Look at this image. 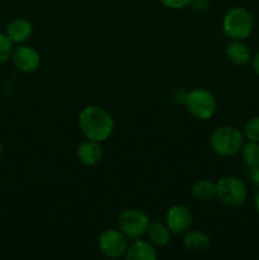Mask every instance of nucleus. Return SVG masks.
<instances>
[{
  "mask_svg": "<svg viewBox=\"0 0 259 260\" xmlns=\"http://www.w3.org/2000/svg\"><path fill=\"white\" fill-rule=\"evenodd\" d=\"M79 127L88 140L103 142L113 134L114 119L102 107L88 106L79 114Z\"/></svg>",
  "mask_w": 259,
  "mask_h": 260,
  "instance_id": "1",
  "label": "nucleus"
},
{
  "mask_svg": "<svg viewBox=\"0 0 259 260\" xmlns=\"http://www.w3.org/2000/svg\"><path fill=\"white\" fill-rule=\"evenodd\" d=\"M210 144L212 151L218 156H234L241 151L244 134L234 126H221L213 131Z\"/></svg>",
  "mask_w": 259,
  "mask_h": 260,
  "instance_id": "2",
  "label": "nucleus"
},
{
  "mask_svg": "<svg viewBox=\"0 0 259 260\" xmlns=\"http://www.w3.org/2000/svg\"><path fill=\"white\" fill-rule=\"evenodd\" d=\"M253 17L246 9L235 7L226 13L223 18L222 29L230 40H245L253 30Z\"/></svg>",
  "mask_w": 259,
  "mask_h": 260,
  "instance_id": "3",
  "label": "nucleus"
},
{
  "mask_svg": "<svg viewBox=\"0 0 259 260\" xmlns=\"http://www.w3.org/2000/svg\"><path fill=\"white\" fill-rule=\"evenodd\" d=\"M216 197L228 207L238 208L246 202L248 189L243 180L228 175L216 183Z\"/></svg>",
  "mask_w": 259,
  "mask_h": 260,
  "instance_id": "4",
  "label": "nucleus"
},
{
  "mask_svg": "<svg viewBox=\"0 0 259 260\" xmlns=\"http://www.w3.org/2000/svg\"><path fill=\"white\" fill-rule=\"evenodd\" d=\"M184 104L188 112L201 121L210 119L217 108L215 95L206 89H195L187 93Z\"/></svg>",
  "mask_w": 259,
  "mask_h": 260,
  "instance_id": "5",
  "label": "nucleus"
},
{
  "mask_svg": "<svg viewBox=\"0 0 259 260\" xmlns=\"http://www.w3.org/2000/svg\"><path fill=\"white\" fill-rule=\"evenodd\" d=\"M118 230L127 236V239H139L145 235L150 225L146 213L136 208H128L119 213Z\"/></svg>",
  "mask_w": 259,
  "mask_h": 260,
  "instance_id": "6",
  "label": "nucleus"
},
{
  "mask_svg": "<svg viewBox=\"0 0 259 260\" xmlns=\"http://www.w3.org/2000/svg\"><path fill=\"white\" fill-rule=\"evenodd\" d=\"M98 246L104 256L111 259L121 258L126 255L128 249L127 236L119 230H104L98 238Z\"/></svg>",
  "mask_w": 259,
  "mask_h": 260,
  "instance_id": "7",
  "label": "nucleus"
},
{
  "mask_svg": "<svg viewBox=\"0 0 259 260\" xmlns=\"http://www.w3.org/2000/svg\"><path fill=\"white\" fill-rule=\"evenodd\" d=\"M10 58H12L15 69L24 74H30L36 71L41 63L40 53L35 48L27 45L18 46L17 48H14Z\"/></svg>",
  "mask_w": 259,
  "mask_h": 260,
  "instance_id": "8",
  "label": "nucleus"
},
{
  "mask_svg": "<svg viewBox=\"0 0 259 260\" xmlns=\"http://www.w3.org/2000/svg\"><path fill=\"white\" fill-rule=\"evenodd\" d=\"M193 223V216L189 208L183 205H175L168 210L167 226L170 233L179 235L189 231Z\"/></svg>",
  "mask_w": 259,
  "mask_h": 260,
  "instance_id": "9",
  "label": "nucleus"
},
{
  "mask_svg": "<svg viewBox=\"0 0 259 260\" xmlns=\"http://www.w3.org/2000/svg\"><path fill=\"white\" fill-rule=\"evenodd\" d=\"M78 159L85 167H94L98 164L103 157V149H102L101 142L88 140L81 142L78 147Z\"/></svg>",
  "mask_w": 259,
  "mask_h": 260,
  "instance_id": "10",
  "label": "nucleus"
},
{
  "mask_svg": "<svg viewBox=\"0 0 259 260\" xmlns=\"http://www.w3.org/2000/svg\"><path fill=\"white\" fill-rule=\"evenodd\" d=\"M33 33V25L29 20L23 19V18H18L10 22L7 27V36L13 43H23Z\"/></svg>",
  "mask_w": 259,
  "mask_h": 260,
  "instance_id": "11",
  "label": "nucleus"
},
{
  "mask_svg": "<svg viewBox=\"0 0 259 260\" xmlns=\"http://www.w3.org/2000/svg\"><path fill=\"white\" fill-rule=\"evenodd\" d=\"M124 256L130 260H155L157 258V254L155 246L150 241L136 240L128 245Z\"/></svg>",
  "mask_w": 259,
  "mask_h": 260,
  "instance_id": "12",
  "label": "nucleus"
},
{
  "mask_svg": "<svg viewBox=\"0 0 259 260\" xmlns=\"http://www.w3.org/2000/svg\"><path fill=\"white\" fill-rule=\"evenodd\" d=\"M226 56L236 66H245L250 61V51L240 40H231L226 47Z\"/></svg>",
  "mask_w": 259,
  "mask_h": 260,
  "instance_id": "13",
  "label": "nucleus"
},
{
  "mask_svg": "<svg viewBox=\"0 0 259 260\" xmlns=\"http://www.w3.org/2000/svg\"><path fill=\"white\" fill-rule=\"evenodd\" d=\"M183 244L185 249L192 253H202L210 248L211 239L207 234L201 233V231H187Z\"/></svg>",
  "mask_w": 259,
  "mask_h": 260,
  "instance_id": "14",
  "label": "nucleus"
},
{
  "mask_svg": "<svg viewBox=\"0 0 259 260\" xmlns=\"http://www.w3.org/2000/svg\"><path fill=\"white\" fill-rule=\"evenodd\" d=\"M146 234L149 236V241L152 245L163 248V246L169 244L170 234L172 233H170L169 228L167 225L154 221V222H150Z\"/></svg>",
  "mask_w": 259,
  "mask_h": 260,
  "instance_id": "15",
  "label": "nucleus"
},
{
  "mask_svg": "<svg viewBox=\"0 0 259 260\" xmlns=\"http://www.w3.org/2000/svg\"><path fill=\"white\" fill-rule=\"evenodd\" d=\"M192 194L201 202H208L216 196V184L210 180H198L192 188Z\"/></svg>",
  "mask_w": 259,
  "mask_h": 260,
  "instance_id": "16",
  "label": "nucleus"
},
{
  "mask_svg": "<svg viewBox=\"0 0 259 260\" xmlns=\"http://www.w3.org/2000/svg\"><path fill=\"white\" fill-rule=\"evenodd\" d=\"M241 155H243L244 162L248 167H255L259 165V142L248 141L241 147Z\"/></svg>",
  "mask_w": 259,
  "mask_h": 260,
  "instance_id": "17",
  "label": "nucleus"
},
{
  "mask_svg": "<svg viewBox=\"0 0 259 260\" xmlns=\"http://www.w3.org/2000/svg\"><path fill=\"white\" fill-rule=\"evenodd\" d=\"M243 134L244 137L248 139V141L259 142V116L253 117L246 122Z\"/></svg>",
  "mask_w": 259,
  "mask_h": 260,
  "instance_id": "18",
  "label": "nucleus"
},
{
  "mask_svg": "<svg viewBox=\"0 0 259 260\" xmlns=\"http://www.w3.org/2000/svg\"><path fill=\"white\" fill-rule=\"evenodd\" d=\"M13 42L9 40L7 33L0 32V63L5 62L12 57L13 53Z\"/></svg>",
  "mask_w": 259,
  "mask_h": 260,
  "instance_id": "19",
  "label": "nucleus"
},
{
  "mask_svg": "<svg viewBox=\"0 0 259 260\" xmlns=\"http://www.w3.org/2000/svg\"><path fill=\"white\" fill-rule=\"evenodd\" d=\"M169 9H182L190 4L192 0H160Z\"/></svg>",
  "mask_w": 259,
  "mask_h": 260,
  "instance_id": "20",
  "label": "nucleus"
},
{
  "mask_svg": "<svg viewBox=\"0 0 259 260\" xmlns=\"http://www.w3.org/2000/svg\"><path fill=\"white\" fill-rule=\"evenodd\" d=\"M248 177L250 179V182L253 183L255 187L259 188V165L255 167H248Z\"/></svg>",
  "mask_w": 259,
  "mask_h": 260,
  "instance_id": "21",
  "label": "nucleus"
},
{
  "mask_svg": "<svg viewBox=\"0 0 259 260\" xmlns=\"http://www.w3.org/2000/svg\"><path fill=\"white\" fill-rule=\"evenodd\" d=\"M190 4L193 5V8L197 10H203L207 8L208 5V0H192Z\"/></svg>",
  "mask_w": 259,
  "mask_h": 260,
  "instance_id": "22",
  "label": "nucleus"
},
{
  "mask_svg": "<svg viewBox=\"0 0 259 260\" xmlns=\"http://www.w3.org/2000/svg\"><path fill=\"white\" fill-rule=\"evenodd\" d=\"M253 69H254V71H255L256 75L259 76V52L256 53L253 58Z\"/></svg>",
  "mask_w": 259,
  "mask_h": 260,
  "instance_id": "23",
  "label": "nucleus"
},
{
  "mask_svg": "<svg viewBox=\"0 0 259 260\" xmlns=\"http://www.w3.org/2000/svg\"><path fill=\"white\" fill-rule=\"evenodd\" d=\"M254 205H255V210H256V212H258V215H259V189H258V192H256V194H255Z\"/></svg>",
  "mask_w": 259,
  "mask_h": 260,
  "instance_id": "24",
  "label": "nucleus"
},
{
  "mask_svg": "<svg viewBox=\"0 0 259 260\" xmlns=\"http://www.w3.org/2000/svg\"><path fill=\"white\" fill-rule=\"evenodd\" d=\"M2 156H3V144L2 141H0V159H2Z\"/></svg>",
  "mask_w": 259,
  "mask_h": 260,
  "instance_id": "25",
  "label": "nucleus"
}]
</instances>
